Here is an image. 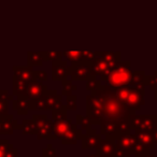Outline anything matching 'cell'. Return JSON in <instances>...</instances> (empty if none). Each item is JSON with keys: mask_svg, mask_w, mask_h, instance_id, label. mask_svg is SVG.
Instances as JSON below:
<instances>
[{"mask_svg": "<svg viewBox=\"0 0 157 157\" xmlns=\"http://www.w3.org/2000/svg\"><path fill=\"white\" fill-rule=\"evenodd\" d=\"M86 111L94 124L101 126L113 124L117 127L120 135L131 132L129 117L135 111H130L120 102L113 90L101 84L86 98Z\"/></svg>", "mask_w": 157, "mask_h": 157, "instance_id": "obj_1", "label": "cell"}, {"mask_svg": "<svg viewBox=\"0 0 157 157\" xmlns=\"http://www.w3.org/2000/svg\"><path fill=\"white\" fill-rule=\"evenodd\" d=\"M52 112V121L56 139L60 140L63 144H76V142L82 138V133L75 125L72 124V121L67 117L66 107L53 110Z\"/></svg>", "mask_w": 157, "mask_h": 157, "instance_id": "obj_2", "label": "cell"}, {"mask_svg": "<svg viewBox=\"0 0 157 157\" xmlns=\"http://www.w3.org/2000/svg\"><path fill=\"white\" fill-rule=\"evenodd\" d=\"M133 71L130 69V61H117L102 81L111 90H118L131 83Z\"/></svg>", "mask_w": 157, "mask_h": 157, "instance_id": "obj_3", "label": "cell"}, {"mask_svg": "<svg viewBox=\"0 0 157 157\" xmlns=\"http://www.w3.org/2000/svg\"><path fill=\"white\" fill-rule=\"evenodd\" d=\"M116 153L115 157H139L141 155L147 154V151L143 148L137 141L135 133H122L117 136L115 139Z\"/></svg>", "mask_w": 157, "mask_h": 157, "instance_id": "obj_4", "label": "cell"}, {"mask_svg": "<svg viewBox=\"0 0 157 157\" xmlns=\"http://www.w3.org/2000/svg\"><path fill=\"white\" fill-rule=\"evenodd\" d=\"M114 95L117 97L120 102L124 105L130 111H138L142 105H144V94L145 90L132 87L131 85H127L121 87L118 90H113Z\"/></svg>", "mask_w": 157, "mask_h": 157, "instance_id": "obj_5", "label": "cell"}, {"mask_svg": "<svg viewBox=\"0 0 157 157\" xmlns=\"http://www.w3.org/2000/svg\"><path fill=\"white\" fill-rule=\"evenodd\" d=\"M13 71V94L23 97L28 84L36 80V71H33L30 66H27V67L14 66Z\"/></svg>", "mask_w": 157, "mask_h": 157, "instance_id": "obj_6", "label": "cell"}, {"mask_svg": "<svg viewBox=\"0 0 157 157\" xmlns=\"http://www.w3.org/2000/svg\"><path fill=\"white\" fill-rule=\"evenodd\" d=\"M131 131L152 132L157 127V115H136L135 112L129 117Z\"/></svg>", "mask_w": 157, "mask_h": 157, "instance_id": "obj_7", "label": "cell"}, {"mask_svg": "<svg viewBox=\"0 0 157 157\" xmlns=\"http://www.w3.org/2000/svg\"><path fill=\"white\" fill-rule=\"evenodd\" d=\"M61 96L57 95L56 90H48L37 100L33 101V110H57L61 109Z\"/></svg>", "mask_w": 157, "mask_h": 157, "instance_id": "obj_8", "label": "cell"}, {"mask_svg": "<svg viewBox=\"0 0 157 157\" xmlns=\"http://www.w3.org/2000/svg\"><path fill=\"white\" fill-rule=\"evenodd\" d=\"M33 120H35L36 125H37L38 139H56L54 125H53L52 120H50L46 115H35Z\"/></svg>", "mask_w": 157, "mask_h": 157, "instance_id": "obj_9", "label": "cell"}, {"mask_svg": "<svg viewBox=\"0 0 157 157\" xmlns=\"http://www.w3.org/2000/svg\"><path fill=\"white\" fill-rule=\"evenodd\" d=\"M69 74L72 81H86L90 76V63L87 61H78L70 65Z\"/></svg>", "mask_w": 157, "mask_h": 157, "instance_id": "obj_10", "label": "cell"}, {"mask_svg": "<svg viewBox=\"0 0 157 157\" xmlns=\"http://www.w3.org/2000/svg\"><path fill=\"white\" fill-rule=\"evenodd\" d=\"M111 70L109 63L102 58L99 52H97V55L94 60L90 63V75L93 76H100L101 81L107 76L109 71Z\"/></svg>", "mask_w": 157, "mask_h": 157, "instance_id": "obj_11", "label": "cell"}, {"mask_svg": "<svg viewBox=\"0 0 157 157\" xmlns=\"http://www.w3.org/2000/svg\"><path fill=\"white\" fill-rule=\"evenodd\" d=\"M46 92H48L46 85H44L41 81L33 80L31 83L28 84L27 90L23 97H25V98H27L30 101H35V100H37L38 98H40L42 95L45 94Z\"/></svg>", "mask_w": 157, "mask_h": 157, "instance_id": "obj_12", "label": "cell"}, {"mask_svg": "<svg viewBox=\"0 0 157 157\" xmlns=\"http://www.w3.org/2000/svg\"><path fill=\"white\" fill-rule=\"evenodd\" d=\"M116 145L114 139H103L100 140L99 145L97 147V154L99 157H115Z\"/></svg>", "mask_w": 157, "mask_h": 157, "instance_id": "obj_13", "label": "cell"}, {"mask_svg": "<svg viewBox=\"0 0 157 157\" xmlns=\"http://www.w3.org/2000/svg\"><path fill=\"white\" fill-rule=\"evenodd\" d=\"M70 66L66 61L52 63V80L53 81H63L69 74Z\"/></svg>", "mask_w": 157, "mask_h": 157, "instance_id": "obj_14", "label": "cell"}, {"mask_svg": "<svg viewBox=\"0 0 157 157\" xmlns=\"http://www.w3.org/2000/svg\"><path fill=\"white\" fill-rule=\"evenodd\" d=\"M82 148L83 150H97L99 145V142H100V136L96 135L95 130H90L88 129L87 132L84 136H82Z\"/></svg>", "mask_w": 157, "mask_h": 157, "instance_id": "obj_15", "label": "cell"}, {"mask_svg": "<svg viewBox=\"0 0 157 157\" xmlns=\"http://www.w3.org/2000/svg\"><path fill=\"white\" fill-rule=\"evenodd\" d=\"M135 136L137 138V141L143 148H145L148 153L151 150H154L155 142L153 139L152 132H146V131H135Z\"/></svg>", "mask_w": 157, "mask_h": 157, "instance_id": "obj_16", "label": "cell"}, {"mask_svg": "<svg viewBox=\"0 0 157 157\" xmlns=\"http://www.w3.org/2000/svg\"><path fill=\"white\" fill-rule=\"evenodd\" d=\"M13 109L16 110L21 115H26L29 110H33V101L25 97L17 96L16 100L13 101Z\"/></svg>", "mask_w": 157, "mask_h": 157, "instance_id": "obj_17", "label": "cell"}, {"mask_svg": "<svg viewBox=\"0 0 157 157\" xmlns=\"http://www.w3.org/2000/svg\"><path fill=\"white\" fill-rule=\"evenodd\" d=\"M13 130V117L11 115L0 117V135H12Z\"/></svg>", "mask_w": 157, "mask_h": 157, "instance_id": "obj_18", "label": "cell"}, {"mask_svg": "<svg viewBox=\"0 0 157 157\" xmlns=\"http://www.w3.org/2000/svg\"><path fill=\"white\" fill-rule=\"evenodd\" d=\"M145 73L144 71H133L132 74V80L131 83L129 85H131L132 87L139 88V90H145Z\"/></svg>", "mask_w": 157, "mask_h": 157, "instance_id": "obj_19", "label": "cell"}, {"mask_svg": "<svg viewBox=\"0 0 157 157\" xmlns=\"http://www.w3.org/2000/svg\"><path fill=\"white\" fill-rule=\"evenodd\" d=\"M44 60H45V58H44L43 52H28L27 53V63H28V66H30V67L42 66Z\"/></svg>", "mask_w": 157, "mask_h": 157, "instance_id": "obj_20", "label": "cell"}, {"mask_svg": "<svg viewBox=\"0 0 157 157\" xmlns=\"http://www.w3.org/2000/svg\"><path fill=\"white\" fill-rule=\"evenodd\" d=\"M12 96H10L7 90H0V117L9 115L8 112V102Z\"/></svg>", "mask_w": 157, "mask_h": 157, "instance_id": "obj_21", "label": "cell"}, {"mask_svg": "<svg viewBox=\"0 0 157 157\" xmlns=\"http://www.w3.org/2000/svg\"><path fill=\"white\" fill-rule=\"evenodd\" d=\"M99 54L102 56V58L109 63L110 68H113L117 61L121 60V53L120 52H99Z\"/></svg>", "mask_w": 157, "mask_h": 157, "instance_id": "obj_22", "label": "cell"}, {"mask_svg": "<svg viewBox=\"0 0 157 157\" xmlns=\"http://www.w3.org/2000/svg\"><path fill=\"white\" fill-rule=\"evenodd\" d=\"M18 129H22L24 135H37V125L33 118L24 121L23 125H20Z\"/></svg>", "mask_w": 157, "mask_h": 157, "instance_id": "obj_23", "label": "cell"}, {"mask_svg": "<svg viewBox=\"0 0 157 157\" xmlns=\"http://www.w3.org/2000/svg\"><path fill=\"white\" fill-rule=\"evenodd\" d=\"M45 60H51L52 63H60L63 61V52H43Z\"/></svg>", "mask_w": 157, "mask_h": 157, "instance_id": "obj_24", "label": "cell"}, {"mask_svg": "<svg viewBox=\"0 0 157 157\" xmlns=\"http://www.w3.org/2000/svg\"><path fill=\"white\" fill-rule=\"evenodd\" d=\"M63 55L67 57L68 60L71 63H78V61H82V52L81 51H69V52H63Z\"/></svg>", "mask_w": 157, "mask_h": 157, "instance_id": "obj_25", "label": "cell"}, {"mask_svg": "<svg viewBox=\"0 0 157 157\" xmlns=\"http://www.w3.org/2000/svg\"><path fill=\"white\" fill-rule=\"evenodd\" d=\"M145 84L150 86V90H157V71L154 72L152 75H146L145 76Z\"/></svg>", "mask_w": 157, "mask_h": 157, "instance_id": "obj_26", "label": "cell"}, {"mask_svg": "<svg viewBox=\"0 0 157 157\" xmlns=\"http://www.w3.org/2000/svg\"><path fill=\"white\" fill-rule=\"evenodd\" d=\"M85 82H86V90H95L100 87L101 85L100 81H96V76H93V75H90Z\"/></svg>", "mask_w": 157, "mask_h": 157, "instance_id": "obj_27", "label": "cell"}, {"mask_svg": "<svg viewBox=\"0 0 157 157\" xmlns=\"http://www.w3.org/2000/svg\"><path fill=\"white\" fill-rule=\"evenodd\" d=\"M78 90L75 85H73L72 81H66V78L63 81V95H67L69 96L71 92Z\"/></svg>", "mask_w": 157, "mask_h": 157, "instance_id": "obj_28", "label": "cell"}, {"mask_svg": "<svg viewBox=\"0 0 157 157\" xmlns=\"http://www.w3.org/2000/svg\"><path fill=\"white\" fill-rule=\"evenodd\" d=\"M78 124L81 125V127L83 129H85L86 131L90 129V124H92V121H90V116L85 115V116H82V115H78Z\"/></svg>", "mask_w": 157, "mask_h": 157, "instance_id": "obj_29", "label": "cell"}, {"mask_svg": "<svg viewBox=\"0 0 157 157\" xmlns=\"http://www.w3.org/2000/svg\"><path fill=\"white\" fill-rule=\"evenodd\" d=\"M67 100V105H66V109L67 110H76V96H67L66 98Z\"/></svg>", "mask_w": 157, "mask_h": 157, "instance_id": "obj_30", "label": "cell"}, {"mask_svg": "<svg viewBox=\"0 0 157 157\" xmlns=\"http://www.w3.org/2000/svg\"><path fill=\"white\" fill-rule=\"evenodd\" d=\"M43 157H57L56 152H55V150L51 144H48V147L43 151Z\"/></svg>", "mask_w": 157, "mask_h": 157, "instance_id": "obj_31", "label": "cell"}, {"mask_svg": "<svg viewBox=\"0 0 157 157\" xmlns=\"http://www.w3.org/2000/svg\"><path fill=\"white\" fill-rule=\"evenodd\" d=\"M5 157H17V151L14 148V146L12 144H8L7 146V152H6Z\"/></svg>", "mask_w": 157, "mask_h": 157, "instance_id": "obj_32", "label": "cell"}, {"mask_svg": "<svg viewBox=\"0 0 157 157\" xmlns=\"http://www.w3.org/2000/svg\"><path fill=\"white\" fill-rule=\"evenodd\" d=\"M48 78V73H46L44 70H39V71H36V80L38 81H45Z\"/></svg>", "mask_w": 157, "mask_h": 157, "instance_id": "obj_33", "label": "cell"}, {"mask_svg": "<svg viewBox=\"0 0 157 157\" xmlns=\"http://www.w3.org/2000/svg\"><path fill=\"white\" fill-rule=\"evenodd\" d=\"M7 140H0V157H5L6 152H7V146H8Z\"/></svg>", "mask_w": 157, "mask_h": 157, "instance_id": "obj_34", "label": "cell"}, {"mask_svg": "<svg viewBox=\"0 0 157 157\" xmlns=\"http://www.w3.org/2000/svg\"><path fill=\"white\" fill-rule=\"evenodd\" d=\"M152 136H153V139H154L155 144H157V127L152 131Z\"/></svg>", "mask_w": 157, "mask_h": 157, "instance_id": "obj_35", "label": "cell"}, {"mask_svg": "<svg viewBox=\"0 0 157 157\" xmlns=\"http://www.w3.org/2000/svg\"><path fill=\"white\" fill-rule=\"evenodd\" d=\"M139 157H155L154 154H151V153H147V154H144V155H141Z\"/></svg>", "mask_w": 157, "mask_h": 157, "instance_id": "obj_36", "label": "cell"}, {"mask_svg": "<svg viewBox=\"0 0 157 157\" xmlns=\"http://www.w3.org/2000/svg\"><path fill=\"white\" fill-rule=\"evenodd\" d=\"M86 157H99L98 154H90V155H87Z\"/></svg>", "mask_w": 157, "mask_h": 157, "instance_id": "obj_37", "label": "cell"}, {"mask_svg": "<svg viewBox=\"0 0 157 157\" xmlns=\"http://www.w3.org/2000/svg\"><path fill=\"white\" fill-rule=\"evenodd\" d=\"M155 100L157 101V90H155Z\"/></svg>", "mask_w": 157, "mask_h": 157, "instance_id": "obj_38", "label": "cell"}]
</instances>
